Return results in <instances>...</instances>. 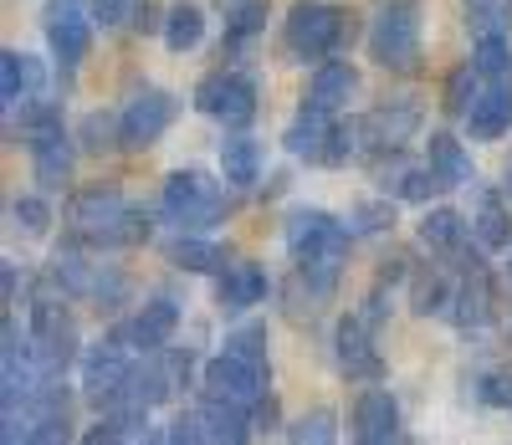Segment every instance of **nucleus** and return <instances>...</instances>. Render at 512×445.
I'll return each mask as SVG.
<instances>
[{
  "mask_svg": "<svg viewBox=\"0 0 512 445\" xmlns=\"http://www.w3.org/2000/svg\"><path fill=\"white\" fill-rule=\"evenodd\" d=\"M287 251L297 261V272H303L313 282V292L328 302L333 287H338V272H344V261H349V246H354V231H349V220H338L318 205L308 210H292L287 215Z\"/></svg>",
  "mask_w": 512,
  "mask_h": 445,
  "instance_id": "obj_1",
  "label": "nucleus"
},
{
  "mask_svg": "<svg viewBox=\"0 0 512 445\" xmlns=\"http://www.w3.org/2000/svg\"><path fill=\"white\" fill-rule=\"evenodd\" d=\"M359 36L354 11L344 6H328V0H297L287 11L282 41H287V57L292 62H328V57H344Z\"/></svg>",
  "mask_w": 512,
  "mask_h": 445,
  "instance_id": "obj_2",
  "label": "nucleus"
},
{
  "mask_svg": "<svg viewBox=\"0 0 512 445\" xmlns=\"http://www.w3.org/2000/svg\"><path fill=\"white\" fill-rule=\"evenodd\" d=\"M159 210L175 231H210L231 215L221 180H210L205 169H175L159 190Z\"/></svg>",
  "mask_w": 512,
  "mask_h": 445,
  "instance_id": "obj_3",
  "label": "nucleus"
},
{
  "mask_svg": "<svg viewBox=\"0 0 512 445\" xmlns=\"http://www.w3.org/2000/svg\"><path fill=\"white\" fill-rule=\"evenodd\" d=\"M369 57L384 72H415L420 67V11L415 0H384L369 21Z\"/></svg>",
  "mask_w": 512,
  "mask_h": 445,
  "instance_id": "obj_4",
  "label": "nucleus"
},
{
  "mask_svg": "<svg viewBox=\"0 0 512 445\" xmlns=\"http://www.w3.org/2000/svg\"><path fill=\"white\" fill-rule=\"evenodd\" d=\"M272 394V364H256L246 353H221L200 369V399H226L236 410H256Z\"/></svg>",
  "mask_w": 512,
  "mask_h": 445,
  "instance_id": "obj_5",
  "label": "nucleus"
},
{
  "mask_svg": "<svg viewBox=\"0 0 512 445\" xmlns=\"http://www.w3.org/2000/svg\"><path fill=\"white\" fill-rule=\"evenodd\" d=\"M123 215H128V195L118 185H82L67 200V231H72V241L93 246V251H113Z\"/></svg>",
  "mask_w": 512,
  "mask_h": 445,
  "instance_id": "obj_6",
  "label": "nucleus"
},
{
  "mask_svg": "<svg viewBox=\"0 0 512 445\" xmlns=\"http://www.w3.org/2000/svg\"><path fill=\"white\" fill-rule=\"evenodd\" d=\"M26 328H31V353H36V364L47 369L52 379H62V369H67L72 359H82V353H77V323H72V313H67L62 292L36 297Z\"/></svg>",
  "mask_w": 512,
  "mask_h": 445,
  "instance_id": "obj_7",
  "label": "nucleus"
},
{
  "mask_svg": "<svg viewBox=\"0 0 512 445\" xmlns=\"http://www.w3.org/2000/svg\"><path fill=\"white\" fill-rule=\"evenodd\" d=\"M195 108L221 128H246L256 118V77L241 67H221L195 82Z\"/></svg>",
  "mask_w": 512,
  "mask_h": 445,
  "instance_id": "obj_8",
  "label": "nucleus"
},
{
  "mask_svg": "<svg viewBox=\"0 0 512 445\" xmlns=\"http://www.w3.org/2000/svg\"><path fill=\"white\" fill-rule=\"evenodd\" d=\"M128 353H134V348H123L118 338H108V343H93V348H82V359H77L82 394H88L98 410L118 405V399L128 394V379H134V359H128Z\"/></svg>",
  "mask_w": 512,
  "mask_h": 445,
  "instance_id": "obj_9",
  "label": "nucleus"
},
{
  "mask_svg": "<svg viewBox=\"0 0 512 445\" xmlns=\"http://www.w3.org/2000/svg\"><path fill=\"white\" fill-rule=\"evenodd\" d=\"M451 266H456V297H451V307H446V318H451L456 328H466V333H477V328H487V323L497 318V287H492L487 266H482L477 256L456 251Z\"/></svg>",
  "mask_w": 512,
  "mask_h": 445,
  "instance_id": "obj_10",
  "label": "nucleus"
},
{
  "mask_svg": "<svg viewBox=\"0 0 512 445\" xmlns=\"http://www.w3.org/2000/svg\"><path fill=\"white\" fill-rule=\"evenodd\" d=\"M175 113H180V98L175 93H164V87H139L134 98L123 103V113H118V123H123V149H154L159 139H164V128L175 123Z\"/></svg>",
  "mask_w": 512,
  "mask_h": 445,
  "instance_id": "obj_11",
  "label": "nucleus"
},
{
  "mask_svg": "<svg viewBox=\"0 0 512 445\" xmlns=\"http://www.w3.org/2000/svg\"><path fill=\"white\" fill-rule=\"evenodd\" d=\"M420 133V103H379L374 113L359 118V154L390 159Z\"/></svg>",
  "mask_w": 512,
  "mask_h": 445,
  "instance_id": "obj_12",
  "label": "nucleus"
},
{
  "mask_svg": "<svg viewBox=\"0 0 512 445\" xmlns=\"http://www.w3.org/2000/svg\"><path fill=\"white\" fill-rule=\"evenodd\" d=\"M175 328H180V302L169 297V292H159V297H149L134 318H123L118 328H113V338L123 343V348H134V353H159V348H169V338H175Z\"/></svg>",
  "mask_w": 512,
  "mask_h": 445,
  "instance_id": "obj_13",
  "label": "nucleus"
},
{
  "mask_svg": "<svg viewBox=\"0 0 512 445\" xmlns=\"http://www.w3.org/2000/svg\"><path fill=\"white\" fill-rule=\"evenodd\" d=\"M93 6H82V0H52L47 6V41H52V52L57 62L72 72L82 67V57H88L93 47Z\"/></svg>",
  "mask_w": 512,
  "mask_h": 445,
  "instance_id": "obj_14",
  "label": "nucleus"
},
{
  "mask_svg": "<svg viewBox=\"0 0 512 445\" xmlns=\"http://www.w3.org/2000/svg\"><path fill=\"white\" fill-rule=\"evenodd\" d=\"M333 364L344 369L349 379H359V384H379L384 379V359L374 348V328L359 313L338 318V328H333Z\"/></svg>",
  "mask_w": 512,
  "mask_h": 445,
  "instance_id": "obj_15",
  "label": "nucleus"
},
{
  "mask_svg": "<svg viewBox=\"0 0 512 445\" xmlns=\"http://www.w3.org/2000/svg\"><path fill=\"white\" fill-rule=\"evenodd\" d=\"M349 430H354L359 445H390V440H400V405H395V394L379 389V384H369V389L354 399Z\"/></svg>",
  "mask_w": 512,
  "mask_h": 445,
  "instance_id": "obj_16",
  "label": "nucleus"
},
{
  "mask_svg": "<svg viewBox=\"0 0 512 445\" xmlns=\"http://www.w3.org/2000/svg\"><path fill=\"white\" fill-rule=\"evenodd\" d=\"M47 98V72H41V62L31 52H16L6 47L0 52V103H6V113Z\"/></svg>",
  "mask_w": 512,
  "mask_h": 445,
  "instance_id": "obj_17",
  "label": "nucleus"
},
{
  "mask_svg": "<svg viewBox=\"0 0 512 445\" xmlns=\"http://www.w3.org/2000/svg\"><path fill=\"white\" fill-rule=\"evenodd\" d=\"M267 272L256 261H226L216 272V302L226 307V313H246V307H256L267 297Z\"/></svg>",
  "mask_w": 512,
  "mask_h": 445,
  "instance_id": "obj_18",
  "label": "nucleus"
},
{
  "mask_svg": "<svg viewBox=\"0 0 512 445\" xmlns=\"http://www.w3.org/2000/svg\"><path fill=\"white\" fill-rule=\"evenodd\" d=\"M512 128V82H487L472 113H466V133H472L477 144H492Z\"/></svg>",
  "mask_w": 512,
  "mask_h": 445,
  "instance_id": "obj_19",
  "label": "nucleus"
},
{
  "mask_svg": "<svg viewBox=\"0 0 512 445\" xmlns=\"http://www.w3.org/2000/svg\"><path fill=\"white\" fill-rule=\"evenodd\" d=\"M98 266H103V261H88V256H82V241L57 246L52 261H47V287L62 292V297H93Z\"/></svg>",
  "mask_w": 512,
  "mask_h": 445,
  "instance_id": "obj_20",
  "label": "nucleus"
},
{
  "mask_svg": "<svg viewBox=\"0 0 512 445\" xmlns=\"http://www.w3.org/2000/svg\"><path fill=\"white\" fill-rule=\"evenodd\" d=\"M374 174L384 180V190H395V200H410V205H431L446 190V180L431 169V159H425V164H395V169L379 159Z\"/></svg>",
  "mask_w": 512,
  "mask_h": 445,
  "instance_id": "obj_21",
  "label": "nucleus"
},
{
  "mask_svg": "<svg viewBox=\"0 0 512 445\" xmlns=\"http://www.w3.org/2000/svg\"><path fill=\"white\" fill-rule=\"evenodd\" d=\"M359 93V72L349 67V62H338V57H328V62H318V72H313V82H308V108H323V113H338L349 98Z\"/></svg>",
  "mask_w": 512,
  "mask_h": 445,
  "instance_id": "obj_22",
  "label": "nucleus"
},
{
  "mask_svg": "<svg viewBox=\"0 0 512 445\" xmlns=\"http://www.w3.org/2000/svg\"><path fill=\"white\" fill-rule=\"evenodd\" d=\"M221 174L231 190H251L262 180V144L246 128H231V139H221Z\"/></svg>",
  "mask_w": 512,
  "mask_h": 445,
  "instance_id": "obj_23",
  "label": "nucleus"
},
{
  "mask_svg": "<svg viewBox=\"0 0 512 445\" xmlns=\"http://www.w3.org/2000/svg\"><path fill=\"white\" fill-rule=\"evenodd\" d=\"M466 241H472V226H466L461 210L431 205V210L420 215V246H431L441 256H456V251H466Z\"/></svg>",
  "mask_w": 512,
  "mask_h": 445,
  "instance_id": "obj_24",
  "label": "nucleus"
},
{
  "mask_svg": "<svg viewBox=\"0 0 512 445\" xmlns=\"http://www.w3.org/2000/svg\"><path fill=\"white\" fill-rule=\"evenodd\" d=\"M251 410H236L226 399H200V440L210 445H241L251 440Z\"/></svg>",
  "mask_w": 512,
  "mask_h": 445,
  "instance_id": "obj_25",
  "label": "nucleus"
},
{
  "mask_svg": "<svg viewBox=\"0 0 512 445\" xmlns=\"http://www.w3.org/2000/svg\"><path fill=\"white\" fill-rule=\"evenodd\" d=\"M456 297V266L441 261V266H420V272L410 277V307L420 318H431V313H446Z\"/></svg>",
  "mask_w": 512,
  "mask_h": 445,
  "instance_id": "obj_26",
  "label": "nucleus"
},
{
  "mask_svg": "<svg viewBox=\"0 0 512 445\" xmlns=\"http://www.w3.org/2000/svg\"><path fill=\"white\" fill-rule=\"evenodd\" d=\"M328 133H333V113H323V108H308L303 103V113H297L292 123H287V133H282V149L292 154V159H323V144H328Z\"/></svg>",
  "mask_w": 512,
  "mask_h": 445,
  "instance_id": "obj_27",
  "label": "nucleus"
},
{
  "mask_svg": "<svg viewBox=\"0 0 512 445\" xmlns=\"http://www.w3.org/2000/svg\"><path fill=\"white\" fill-rule=\"evenodd\" d=\"M267 11L272 0H221V16H226V52L241 57L256 36L267 31Z\"/></svg>",
  "mask_w": 512,
  "mask_h": 445,
  "instance_id": "obj_28",
  "label": "nucleus"
},
{
  "mask_svg": "<svg viewBox=\"0 0 512 445\" xmlns=\"http://www.w3.org/2000/svg\"><path fill=\"white\" fill-rule=\"evenodd\" d=\"M472 241H477L482 251H502V246H512V210H507V200H502L497 190H482V195H477Z\"/></svg>",
  "mask_w": 512,
  "mask_h": 445,
  "instance_id": "obj_29",
  "label": "nucleus"
},
{
  "mask_svg": "<svg viewBox=\"0 0 512 445\" xmlns=\"http://www.w3.org/2000/svg\"><path fill=\"white\" fill-rule=\"evenodd\" d=\"M164 261L175 266V272H221L226 251H221L216 241H200L195 231H180L175 241L164 246Z\"/></svg>",
  "mask_w": 512,
  "mask_h": 445,
  "instance_id": "obj_30",
  "label": "nucleus"
},
{
  "mask_svg": "<svg viewBox=\"0 0 512 445\" xmlns=\"http://www.w3.org/2000/svg\"><path fill=\"white\" fill-rule=\"evenodd\" d=\"M431 169L446 180V190H456V185H472L477 180V169H472V154L461 149V139H451V133H431Z\"/></svg>",
  "mask_w": 512,
  "mask_h": 445,
  "instance_id": "obj_31",
  "label": "nucleus"
},
{
  "mask_svg": "<svg viewBox=\"0 0 512 445\" xmlns=\"http://www.w3.org/2000/svg\"><path fill=\"white\" fill-rule=\"evenodd\" d=\"M159 31H164V47L169 52H190V47H200V36H205V16H200L195 0H175Z\"/></svg>",
  "mask_w": 512,
  "mask_h": 445,
  "instance_id": "obj_32",
  "label": "nucleus"
},
{
  "mask_svg": "<svg viewBox=\"0 0 512 445\" xmlns=\"http://www.w3.org/2000/svg\"><path fill=\"white\" fill-rule=\"evenodd\" d=\"M461 16H466V31H472V36H507L512 0H466Z\"/></svg>",
  "mask_w": 512,
  "mask_h": 445,
  "instance_id": "obj_33",
  "label": "nucleus"
},
{
  "mask_svg": "<svg viewBox=\"0 0 512 445\" xmlns=\"http://www.w3.org/2000/svg\"><path fill=\"white\" fill-rule=\"evenodd\" d=\"M472 67H477L487 82H512V41H507V36H477Z\"/></svg>",
  "mask_w": 512,
  "mask_h": 445,
  "instance_id": "obj_34",
  "label": "nucleus"
},
{
  "mask_svg": "<svg viewBox=\"0 0 512 445\" xmlns=\"http://www.w3.org/2000/svg\"><path fill=\"white\" fill-rule=\"evenodd\" d=\"M477 82H482V72H477L472 62L451 67V72H446V113H456V118L472 113V103H477V93H482Z\"/></svg>",
  "mask_w": 512,
  "mask_h": 445,
  "instance_id": "obj_35",
  "label": "nucleus"
},
{
  "mask_svg": "<svg viewBox=\"0 0 512 445\" xmlns=\"http://www.w3.org/2000/svg\"><path fill=\"white\" fill-rule=\"evenodd\" d=\"M82 149L88 154H108V149H123V123L113 113H88L82 118Z\"/></svg>",
  "mask_w": 512,
  "mask_h": 445,
  "instance_id": "obj_36",
  "label": "nucleus"
},
{
  "mask_svg": "<svg viewBox=\"0 0 512 445\" xmlns=\"http://www.w3.org/2000/svg\"><path fill=\"white\" fill-rule=\"evenodd\" d=\"M349 231L354 236H384V231H395V205L390 200H359L349 210Z\"/></svg>",
  "mask_w": 512,
  "mask_h": 445,
  "instance_id": "obj_37",
  "label": "nucleus"
},
{
  "mask_svg": "<svg viewBox=\"0 0 512 445\" xmlns=\"http://www.w3.org/2000/svg\"><path fill=\"white\" fill-rule=\"evenodd\" d=\"M11 226H16L21 236H47L52 205L41 200V195H16V200H11Z\"/></svg>",
  "mask_w": 512,
  "mask_h": 445,
  "instance_id": "obj_38",
  "label": "nucleus"
},
{
  "mask_svg": "<svg viewBox=\"0 0 512 445\" xmlns=\"http://www.w3.org/2000/svg\"><path fill=\"white\" fill-rule=\"evenodd\" d=\"M354 154H359V118H349V123H333V133H328V144H323V159H318V164H328V169H344Z\"/></svg>",
  "mask_w": 512,
  "mask_h": 445,
  "instance_id": "obj_39",
  "label": "nucleus"
},
{
  "mask_svg": "<svg viewBox=\"0 0 512 445\" xmlns=\"http://www.w3.org/2000/svg\"><path fill=\"white\" fill-rule=\"evenodd\" d=\"M88 6H93V21L103 31H118V26H134L149 0H88Z\"/></svg>",
  "mask_w": 512,
  "mask_h": 445,
  "instance_id": "obj_40",
  "label": "nucleus"
},
{
  "mask_svg": "<svg viewBox=\"0 0 512 445\" xmlns=\"http://www.w3.org/2000/svg\"><path fill=\"white\" fill-rule=\"evenodd\" d=\"M149 231H154V220H149V210H144V205H128V215L118 220V236H113V251H134V246H144V241H149Z\"/></svg>",
  "mask_w": 512,
  "mask_h": 445,
  "instance_id": "obj_41",
  "label": "nucleus"
},
{
  "mask_svg": "<svg viewBox=\"0 0 512 445\" xmlns=\"http://www.w3.org/2000/svg\"><path fill=\"white\" fill-rule=\"evenodd\" d=\"M338 435V425H333V410H313V415H303L292 430H287V440H297V445H328Z\"/></svg>",
  "mask_w": 512,
  "mask_h": 445,
  "instance_id": "obj_42",
  "label": "nucleus"
},
{
  "mask_svg": "<svg viewBox=\"0 0 512 445\" xmlns=\"http://www.w3.org/2000/svg\"><path fill=\"white\" fill-rule=\"evenodd\" d=\"M226 348H231V353H246V359H256V364H267V323H241V328H231V333H226Z\"/></svg>",
  "mask_w": 512,
  "mask_h": 445,
  "instance_id": "obj_43",
  "label": "nucleus"
},
{
  "mask_svg": "<svg viewBox=\"0 0 512 445\" xmlns=\"http://www.w3.org/2000/svg\"><path fill=\"white\" fill-rule=\"evenodd\" d=\"M88 302H98V307H118V302H128V277L118 272V266H98V282H93V297Z\"/></svg>",
  "mask_w": 512,
  "mask_h": 445,
  "instance_id": "obj_44",
  "label": "nucleus"
},
{
  "mask_svg": "<svg viewBox=\"0 0 512 445\" xmlns=\"http://www.w3.org/2000/svg\"><path fill=\"white\" fill-rule=\"evenodd\" d=\"M477 399L492 410H512V369H492L477 379Z\"/></svg>",
  "mask_w": 512,
  "mask_h": 445,
  "instance_id": "obj_45",
  "label": "nucleus"
},
{
  "mask_svg": "<svg viewBox=\"0 0 512 445\" xmlns=\"http://www.w3.org/2000/svg\"><path fill=\"white\" fill-rule=\"evenodd\" d=\"M359 318H364L369 328H379L384 318H390V302H384L379 292H369V297H364V307H359Z\"/></svg>",
  "mask_w": 512,
  "mask_h": 445,
  "instance_id": "obj_46",
  "label": "nucleus"
},
{
  "mask_svg": "<svg viewBox=\"0 0 512 445\" xmlns=\"http://www.w3.org/2000/svg\"><path fill=\"white\" fill-rule=\"evenodd\" d=\"M251 425H256V430H277V399H272V394L251 410Z\"/></svg>",
  "mask_w": 512,
  "mask_h": 445,
  "instance_id": "obj_47",
  "label": "nucleus"
},
{
  "mask_svg": "<svg viewBox=\"0 0 512 445\" xmlns=\"http://www.w3.org/2000/svg\"><path fill=\"white\" fill-rule=\"evenodd\" d=\"M0 292H6V302H16V292H21V277H16V261H6V266H0Z\"/></svg>",
  "mask_w": 512,
  "mask_h": 445,
  "instance_id": "obj_48",
  "label": "nucleus"
},
{
  "mask_svg": "<svg viewBox=\"0 0 512 445\" xmlns=\"http://www.w3.org/2000/svg\"><path fill=\"white\" fill-rule=\"evenodd\" d=\"M507 195H512V159H507Z\"/></svg>",
  "mask_w": 512,
  "mask_h": 445,
  "instance_id": "obj_49",
  "label": "nucleus"
},
{
  "mask_svg": "<svg viewBox=\"0 0 512 445\" xmlns=\"http://www.w3.org/2000/svg\"><path fill=\"white\" fill-rule=\"evenodd\" d=\"M507 266H512V261H507Z\"/></svg>",
  "mask_w": 512,
  "mask_h": 445,
  "instance_id": "obj_50",
  "label": "nucleus"
}]
</instances>
